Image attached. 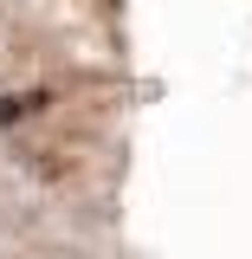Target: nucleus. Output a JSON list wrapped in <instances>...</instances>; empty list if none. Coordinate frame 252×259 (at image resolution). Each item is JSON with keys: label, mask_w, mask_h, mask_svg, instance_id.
<instances>
[]
</instances>
